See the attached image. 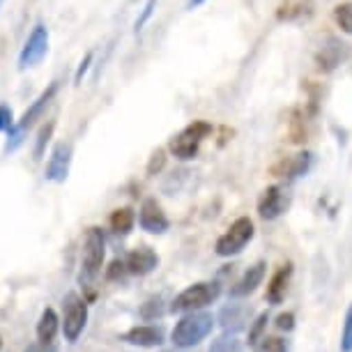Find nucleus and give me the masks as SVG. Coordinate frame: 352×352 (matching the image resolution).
<instances>
[{
	"label": "nucleus",
	"mask_w": 352,
	"mask_h": 352,
	"mask_svg": "<svg viewBox=\"0 0 352 352\" xmlns=\"http://www.w3.org/2000/svg\"><path fill=\"white\" fill-rule=\"evenodd\" d=\"M311 8H314L311 0H283L276 10V19L278 21H295V19L309 16Z\"/></svg>",
	"instance_id": "aec40b11"
},
{
	"label": "nucleus",
	"mask_w": 352,
	"mask_h": 352,
	"mask_svg": "<svg viewBox=\"0 0 352 352\" xmlns=\"http://www.w3.org/2000/svg\"><path fill=\"white\" fill-rule=\"evenodd\" d=\"M0 350H3V336H0Z\"/></svg>",
	"instance_id": "4c0bfd02"
},
{
	"label": "nucleus",
	"mask_w": 352,
	"mask_h": 352,
	"mask_svg": "<svg viewBox=\"0 0 352 352\" xmlns=\"http://www.w3.org/2000/svg\"><path fill=\"white\" fill-rule=\"evenodd\" d=\"M69 164H72V145L69 143H56L51 150L49 162H46L44 177L49 182H65L69 175Z\"/></svg>",
	"instance_id": "9b49d317"
},
{
	"label": "nucleus",
	"mask_w": 352,
	"mask_h": 352,
	"mask_svg": "<svg viewBox=\"0 0 352 352\" xmlns=\"http://www.w3.org/2000/svg\"><path fill=\"white\" fill-rule=\"evenodd\" d=\"M290 278H292V263L281 265V267L272 274L270 283H267V292H265V300H267L272 307H276V304H281L285 300Z\"/></svg>",
	"instance_id": "dca6fc26"
},
{
	"label": "nucleus",
	"mask_w": 352,
	"mask_h": 352,
	"mask_svg": "<svg viewBox=\"0 0 352 352\" xmlns=\"http://www.w3.org/2000/svg\"><path fill=\"white\" fill-rule=\"evenodd\" d=\"M341 352H352V304L345 311L343 331H341Z\"/></svg>",
	"instance_id": "a878e982"
},
{
	"label": "nucleus",
	"mask_w": 352,
	"mask_h": 352,
	"mask_svg": "<svg viewBox=\"0 0 352 352\" xmlns=\"http://www.w3.org/2000/svg\"><path fill=\"white\" fill-rule=\"evenodd\" d=\"M210 134H212V124L210 122L194 120L191 124H187L180 134H175L170 138V143H168L170 155L175 159H180V162H189V159H194L198 155V148H201V143Z\"/></svg>",
	"instance_id": "20e7f679"
},
{
	"label": "nucleus",
	"mask_w": 352,
	"mask_h": 352,
	"mask_svg": "<svg viewBox=\"0 0 352 352\" xmlns=\"http://www.w3.org/2000/svg\"><path fill=\"white\" fill-rule=\"evenodd\" d=\"M212 329H214V316L208 314V311H189L173 327L170 338L175 343V348L189 350L201 345L212 334Z\"/></svg>",
	"instance_id": "f257e3e1"
},
{
	"label": "nucleus",
	"mask_w": 352,
	"mask_h": 352,
	"mask_svg": "<svg viewBox=\"0 0 352 352\" xmlns=\"http://www.w3.org/2000/svg\"><path fill=\"white\" fill-rule=\"evenodd\" d=\"M290 141L292 143H304V141H307V129H304V122L300 120V118H297V113H295V120H292Z\"/></svg>",
	"instance_id": "7c9ffc66"
},
{
	"label": "nucleus",
	"mask_w": 352,
	"mask_h": 352,
	"mask_svg": "<svg viewBox=\"0 0 352 352\" xmlns=\"http://www.w3.org/2000/svg\"><path fill=\"white\" fill-rule=\"evenodd\" d=\"M267 322H270V314L263 311V314L256 316V320L251 322V329H249V345H258L263 341L265 336V329H267Z\"/></svg>",
	"instance_id": "5701e85b"
},
{
	"label": "nucleus",
	"mask_w": 352,
	"mask_h": 352,
	"mask_svg": "<svg viewBox=\"0 0 352 352\" xmlns=\"http://www.w3.org/2000/svg\"><path fill=\"white\" fill-rule=\"evenodd\" d=\"M23 352H56L53 350V345L51 343H32V345H28V348H25Z\"/></svg>",
	"instance_id": "c9c22d12"
},
{
	"label": "nucleus",
	"mask_w": 352,
	"mask_h": 352,
	"mask_svg": "<svg viewBox=\"0 0 352 352\" xmlns=\"http://www.w3.org/2000/svg\"><path fill=\"white\" fill-rule=\"evenodd\" d=\"M162 297H152V300H148L141 307V318L143 320H148V322H152V320H157V318H162L164 316V307H162Z\"/></svg>",
	"instance_id": "b1692460"
},
{
	"label": "nucleus",
	"mask_w": 352,
	"mask_h": 352,
	"mask_svg": "<svg viewBox=\"0 0 352 352\" xmlns=\"http://www.w3.org/2000/svg\"><path fill=\"white\" fill-rule=\"evenodd\" d=\"M334 21L345 35H352V3H341L334 8Z\"/></svg>",
	"instance_id": "4be33fe9"
},
{
	"label": "nucleus",
	"mask_w": 352,
	"mask_h": 352,
	"mask_svg": "<svg viewBox=\"0 0 352 352\" xmlns=\"http://www.w3.org/2000/svg\"><path fill=\"white\" fill-rule=\"evenodd\" d=\"M164 352H177V350H164Z\"/></svg>",
	"instance_id": "58836bf2"
},
{
	"label": "nucleus",
	"mask_w": 352,
	"mask_h": 352,
	"mask_svg": "<svg viewBox=\"0 0 352 352\" xmlns=\"http://www.w3.org/2000/svg\"><path fill=\"white\" fill-rule=\"evenodd\" d=\"M104 256H106V240L102 228L92 226V228L85 230L83 237V249H81V274H78V281L90 285L95 278L102 274L104 267Z\"/></svg>",
	"instance_id": "f03ea898"
},
{
	"label": "nucleus",
	"mask_w": 352,
	"mask_h": 352,
	"mask_svg": "<svg viewBox=\"0 0 352 352\" xmlns=\"http://www.w3.org/2000/svg\"><path fill=\"white\" fill-rule=\"evenodd\" d=\"M58 329H60V318L53 309H44L37 320V341L53 343V338L58 336Z\"/></svg>",
	"instance_id": "6ab92c4d"
},
{
	"label": "nucleus",
	"mask_w": 352,
	"mask_h": 352,
	"mask_svg": "<svg viewBox=\"0 0 352 352\" xmlns=\"http://www.w3.org/2000/svg\"><path fill=\"white\" fill-rule=\"evenodd\" d=\"M136 223V214L131 208H118L111 212V219H109V226L116 235H129L131 228Z\"/></svg>",
	"instance_id": "412c9836"
},
{
	"label": "nucleus",
	"mask_w": 352,
	"mask_h": 352,
	"mask_svg": "<svg viewBox=\"0 0 352 352\" xmlns=\"http://www.w3.org/2000/svg\"><path fill=\"white\" fill-rule=\"evenodd\" d=\"M53 129H56V122H46L44 127H42V131H39V136H37V145H35V159H42L44 150H46V143L51 141Z\"/></svg>",
	"instance_id": "bb28decb"
},
{
	"label": "nucleus",
	"mask_w": 352,
	"mask_h": 352,
	"mask_svg": "<svg viewBox=\"0 0 352 352\" xmlns=\"http://www.w3.org/2000/svg\"><path fill=\"white\" fill-rule=\"evenodd\" d=\"M314 166V155L311 152H300V155L292 157H283L270 168V175L281 177V180H297V177H304Z\"/></svg>",
	"instance_id": "1a4fd4ad"
},
{
	"label": "nucleus",
	"mask_w": 352,
	"mask_h": 352,
	"mask_svg": "<svg viewBox=\"0 0 352 352\" xmlns=\"http://www.w3.org/2000/svg\"><path fill=\"white\" fill-rule=\"evenodd\" d=\"M58 88H60V83H58V81H53V83L49 85V88H46V90L42 92V95H39V97L35 99V102L30 104V109L25 111L23 116H21V120H19L16 127H19V129H23V131H25V129H30L32 124H35V122L39 120V118L44 116V111L51 106L53 97L58 95Z\"/></svg>",
	"instance_id": "4468645a"
},
{
	"label": "nucleus",
	"mask_w": 352,
	"mask_h": 352,
	"mask_svg": "<svg viewBox=\"0 0 352 352\" xmlns=\"http://www.w3.org/2000/svg\"><path fill=\"white\" fill-rule=\"evenodd\" d=\"M290 208V194L278 184H272L258 198V217L265 221H274L281 214H285Z\"/></svg>",
	"instance_id": "6e6552de"
},
{
	"label": "nucleus",
	"mask_w": 352,
	"mask_h": 352,
	"mask_svg": "<svg viewBox=\"0 0 352 352\" xmlns=\"http://www.w3.org/2000/svg\"><path fill=\"white\" fill-rule=\"evenodd\" d=\"M203 3H205V0H187V10H196V8H201Z\"/></svg>",
	"instance_id": "e433bc0d"
},
{
	"label": "nucleus",
	"mask_w": 352,
	"mask_h": 352,
	"mask_svg": "<svg viewBox=\"0 0 352 352\" xmlns=\"http://www.w3.org/2000/svg\"><path fill=\"white\" fill-rule=\"evenodd\" d=\"M247 318H249L247 307H242V304H228V307H223L221 314H219V324L223 327L226 334H235V331L244 329Z\"/></svg>",
	"instance_id": "a211bd4d"
},
{
	"label": "nucleus",
	"mask_w": 352,
	"mask_h": 352,
	"mask_svg": "<svg viewBox=\"0 0 352 352\" xmlns=\"http://www.w3.org/2000/svg\"><path fill=\"white\" fill-rule=\"evenodd\" d=\"M155 5H157V0H148V3H145L141 19H136V32H141V30H143V25L148 23V19L152 16V10H155Z\"/></svg>",
	"instance_id": "72a5a7b5"
},
{
	"label": "nucleus",
	"mask_w": 352,
	"mask_h": 352,
	"mask_svg": "<svg viewBox=\"0 0 352 352\" xmlns=\"http://www.w3.org/2000/svg\"><path fill=\"white\" fill-rule=\"evenodd\" d=\"M127 274V267H124V261H113L111 267L106 270V278L109 281H118V278H122Z\"/></svg>",
	"instance_id": "2f4dec72"
},
{
	"label": "nucleus",
	"mask_w": 352,
	"mask_h": 352,
	"mask_svg": "<svg viewBox=\"0 0 352 352\" xmlns=\"http://www.w3.org/2000/svg\"><path fill=\"white\" fill-rule=\"evenodd\" d=\"M124 267H127V274L148 276L159 267V256L150 247H138L127 254V258H124Z\"/></svg>",
	"instance_id": "ddd939ff"
},
{
	"label": "nucleus",
	"mask_w": 352,
	"mask_h": 352,
	"mask_svg": "<svg viewBox=\"0 0 352 352\" xmlns=\"http://www.w3.org/2000/svg\"><path fill=\"white\" fill-rule=\"evenodd\" d=\"M46 51H49V30L44 23H37L25 39L21 53H19V69H30L39 65L44 60Z\"/></svg>",
	"instance_id": "0eeeda50"
},
{
	"label": "nucleus",
	"mask_w": 352,
	"mask_h": 352,
	"mask_svg": "<svg viewBox=\"0 0 352 352\" xmlns=\"http://www.w3.org/2000/svg\"><path fill=\"white\" fill-rule=\"evenodd\" d=\"M221 295V285L217 281H201L189 288H184L180 295L173 300L170 311L173 314H189V311H201L210 304H214Z\"/></svg>",
	"instance_id": "7ed1b4c3"
},
{
	"label": "nucleus",
	"mask_w": 352,
	"mask_h": 352,
	"mask_svg": "<svg viewBox=\"0 0 352 352\" xmlns=\"http://www.w3.org/2000/svg\"><path fill=\"white\" fill-rule=\"evenodd\" d=\"M164 329L155 327V324H136V327L127 329L120 336V341L136 345V348H159L164 343Z\"/></svg>",
	"instance_id": "f8f14e48"
},
{
	"label": "nucleus",
	"mask_w": 352,
	"mask_h": 352,
	"mask_svg": "<svg viewBox=\"0 0 352 352\" xmlns=\"http://www.w3.org/2000/svg\"><path fill=\"white\" fill-rule=\"evenodd\" d=\"M242 350V341H237L235 336H219L214 343L210 345V352H240Z\"/></svg>",
	"instance_id": "393cba45"
},
{
	"label": "nucleus",
	"mask_w": 352,
	"mask_h": 352,
	"mask_svg": "<svg viewBox=\"0 0 352 352\" xmlns=\"http://www.w3.org/2000/svg\"><path fill=\"white\" fill-rule=\"evenodd\" d=\"M254 235H256V228H254V221H251L249 217L235 219V221L230 223V228L217 240V244H214L217 256L232 258V256L242 254L244 247L254 240Z\"/></svg>",
	"instance_id": "39448f33"
},
{
	"label": "nucleus",
	"mask_w": 352,
	"mask_h": 352,
	"mask_svg": "<svg viewBox=\"0 0 352 352\" xmlns=\"http://www.w3.org/2000/svg\"><path fill=\"white\" fill-rule=\"evenodd\" d=\"M14 124V116L8 104H0V131H8Z\"/></svg>",
	"instance_id": "473e14b6"
},
{
	"label": "nucleus",
	"mask_w": 352,
	"mask_h": 352,
	"mask_svg": "<svg viewBox=\"0 0 352 352\" xmlns=\"http://www.w3.org/2000/svg\"><path fill=\"white\" fill-rule=\"evenodd\" d=\"M274 324H276V329H278V331H292V329H295V314H292V311L278 314V316H276V320H274Z\"/></svg>",
	"instance_id": "c756f323"
},
{
	"label": "nucleus",
	"mask_w": 352,
	"mask_h": 352,
	"mask_svg": "<svg viewBox=\"0 0 352 352\" xmlns=\"http://www.w3.org/2000/svg\"><path fill=\"white\" fill-rule=\"evenodd\" d=\"M138 226L150 235H162V232L168 230L170 221L155 198H145L141 210H138Z\"/></svg>",
	"instance_id": "9d476101"
},
{
	"label": "nucleus",
	"mask_w": 352,
	"mask_h": 352,
	"mask_svg": "<svg viewBox=\"0 0 352 352\" xmlns=\"http://www.w3.org/2000/svg\"><path fill=\"white\" fill-rule=\"evenodd\" d=\"M263 352H288V343L278 336H263Z\"/></svg>",
	"instance_id": "c85d7f7f"
},
{
	"label": "nucleus",
	"mask_w": 352,
	"mask_h": 352,
	"mask_svg": "<svg viewBox=\"0 0 352 352\" xmlns=\"http://www.w3.org/2000/svg\"><path fill=\"white\" fill-rule=\"evenodd\" d=\"M92 58H95V53H88V56H85V60L81 63V65H78V72H76V76H74V81H76V85L78 83H81L83 81V76H85V72H88L90 69V63H92Z\"/></svg>",
	"instance_id": "f704fd0d"
},
{
	"label": "nucleus",
	"mask_w": 352,
	"mask_h": 352,
	"mask_svg": "<svg viewBox=\"0 0 352 352\" xmlns=\"http://www.w3.org/2000/svg\"><path fill=\"white\" fill-rule=\"evenodd\" d=\"M88 324V304L78 292H67L63 300V334L67 343H76Z\"/></svg>",
	"instance_id": "423d86ee"
},
{
	"label": "nucleus",
	"mask_w": 352,
	"mask_h": 352,
	"mask_svg": "<svg viewBox=\"0 0 352 352\" xmlns=\"http://www.w3.org/2000/svg\"><path fill=\"white\" fill-rule=\"evenodd\" d=\"M265 272H267V263H265V261L254 263L240 278H237L235 285L230 288V297H249L251 292H256L258 285L263 283Z\"/></svg>",
	"instance_id": "2eb2a0df"
},
{
	"label": "nucleus",
	"mask_w": 352,
	"mask_h": 352,
	"mask_svg": "<svg viewBox=\"0 0 352 352\" xmlns=\"http://www.w3.org/2000/svg\"><path fill=\"white\" fill-rule=\"evenodd\" d=\"M3 3H5V0H0V5H3Z\"/></svg>",
	"instance_id": "ea45409f"
},
{
	"label": "nucleus",
	"mask_w": 352,
	"mask_h": 352,
	"mask_svg": "<svg viewBox=\"0 0 352 352\" xmlns=\"http://www.w3.org/2000/svg\"><path fill=\"white\" fill-rule=\"evenodd\" d=\"M345 56H348L345 44L338 42V39H329V42L324 44L320 51H318L316 63H318V67H320L322 72H334L338 65L345 60Z\"/></svg>",
	"instance_id": "f3484780"
},
{
	"label": "nucleus",
	"mask_w": 352,
	"mask_h": 352,
	"mask_svg": "<svg viewBox=\"0 0 352 352\" xmlns=\"http://www.w3.org/2000/svg\"><path fill=\"white\" fill-rule=\"evenodd\" d=\"M166 166V150H155L152 152V157H150V162H148V175H157L159 170H162Z\"/></svg>",
	"instance_id": "cd10ccee"
}]
</instances>
